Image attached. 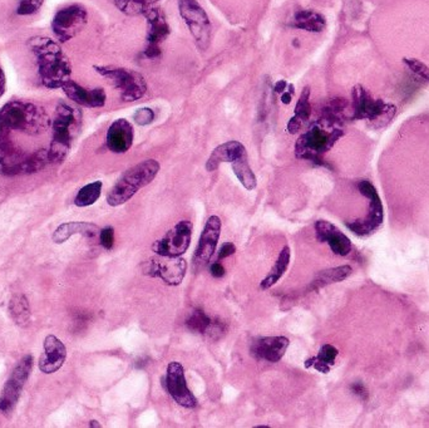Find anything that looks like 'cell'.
Here are the masks:
<instances>
[{
  "label": "cell",
  "mask_w": 429,
  "mask_h": 428,
  "mask_svg": "<svg viewBox=\"0 0 429 428\" xmlns=\"http://www.w3.org/2000/svg\"><path fill=\"white\" fill-rule=\"evenodd\" d=\"M28 45L36 57L40 83L45 89H62L70 79L72 64L61 45L47 37H34Z\"/></svg>",
  "instance_id": "obj_1"
},
{
  "label": "cell",
  "mask_w": 429,
  "mask_h": 428,
  "mask_svg": "<svg viewBox=\"0 0 429 428\" xmlns=\"http://www.w3.org/2000/svg\"><path fill=\"white\" fill-rule=\"evenodd\" d=\"M52 128V119L45 109L32 102L12 101L0 108V144L13 132L45 135Z\"/></svg>",
  "instance_id": "obj_2"
},
{
  "label": "cell",
  "mask_w": 429,
  "mask_h": 428,
  "mask_svg": "<svg viewBox=\"0 0 429 428\" xmlns=\"http://www.w3.org/2000/svg\"><path fill=\"white\" fill-rule=\"evenodd\" d=\"M344 136L341 125L320 117L308 125L306 131L297 139L295 156L314 164L322 165V156Z\"/></svg>",
  "instance_id": "obj_3"
},
{
  "label": "cell",
  "mask_w": 429,
  "mask_h": 428,
  "mask_svg": "<svg viewBox=\"0 0 429 428\" xmlns=\"http://www.w3.org/2000/svg\"><path fill=\"white\" fill-rule=\"evenodd\" d=\"M82 114L68 103H58L52 120V141L49 146L51 162H62L79 132Z\"/></svg>",
  "instance_id": "obj_4"
},
{
  "label": "cell",
  "mask_w": 429,
  "mask_h": 428,
  "mask_svg": "<svg viewBox=\"0 0 429 428\" xmlns=\"http://www.w3.org/2000/svg\"><path fill=\"white\" fill-rule=\"evenodd\" d=\"M158 172L159 164L156 160H146L128 169L108 192V205L116 208L130 201L139 190L143 189L156 178Z\"/></svg>",
  "instance_id": "obj_5"
},
{
  "label": "cell",
  "mask_w": 429,
  "mask_h": 428,
  "mask_svg": "<svg viewBox=\"0 0 429 428\" xmlns=\"http://www.w3.org/2000/svg\"><path fill=\"white\" fill-rule=\"evenodd\" d=\"M49 162V148H39L28 153L12 141L0 144V174L4 176L33 174L45 169Z\"/></svg>",
  "instance_id": "obj_6"
},
{
  "label": "cell",
  "mask_w": 429,
  "mask_h": 428,
  "mask_svg": "<svg viewBox=\"0 0 429 428\" xmlns=\"http://www.w3.org/2000/svg\"><path fill=\"white\" fill-rule=\"evenodd\" d=\"M397 114V107L383 100H375L363 86H355L352 91V120L368 121L388 125Z\"/></svg>",
  "instance_id": "obj_7"
},
{
  "label": "cell",
  "mask_w": 429,
  "mask_h": 428,
  "mask_svg": "<svg viewBox=\"0 0 429 428\" xmlns=\"http://www.w3.org/2000/svg\"><path fill=\"white\" fill-rule=\"evenodd\" d=\"M95 70L120 92L122 101L136 102L145 97L147 81L137 70L111 66H95Z\"/></svg>",
  "instance_id": "obj_8"
},
{
  "label": "cell",
  "mask_w": 429,
  "mask_h": 428,
  "mask_svg": "<svg viewBox=\"0 0 429 428\" xmlns=\"http://www.w3.org/2000/svg\"><path fill=\"white\" fill-rule=\"evenodd\" d=\"M178 12L189 28L196 47L201 52L208 51L212 28L206 10L197 0H178Z\"/></svg>",
  "instance_id": "obj_9"
},
{
  "label": "cell",
  "mask_w": 429,
  "mask_h": 428,
  "mask_svg": "<svg viewBox=\"0 0 429 428\" xmlns=\"http://www.w3.org/2000/svg\"><path fill=\"white\" fill-rule=\"evenodd\" d=\"M358 189H359L360 194L366 196L369 200V211L364 219L347 222V227L350 231H353L358 236H368L374 231H377L383 222V217H384L383 205L379 197L378 191L370 181H366V180L360 181L358 183Z\"/></svg>",
  "instance_id": "obj_10"
},
{
  "label": "cell",
  "mask_w": 429,
  "mask_h": 428,
  "mask_svg": "<svg viewBox=\"0 0 429 428\" xmlns=\"http://www.w3.org/2000/svg\"><path fill=\"white\" fill-rule=\"evenodd\" d=\"M87 22V9L79 4H72L58 10L52 20V31L61 43H65L82 32Z\"/></svg>",
  "instance_id": "obj_11"
},
{
  "label": "cell",
  "mask_w": 429,
  "mask_h": 428,
  "mask_svg": "<svg viewBox=\"0 0 429 428\" xmlns=\"http://www.w3.org/2000/svg\"><path fill=\"white\" fill-rule=\"evenodd\" d=\"M143 17L147 22V36H146L147 45L143 56L148 59H155L159 57L162 53L161 45L170 36V24L161 8H152Z\"/></svg>",
  "instance_id": "obj_12"
},
{
  "label": "cell",
  "mask_w": 429,
  "mask_h": 428,
  "mask_svg": "<svg viewBox=\"0 0 429 428\" xmlns=\"http://www.w3.org/2000/svg\"><path fill=\"white\" fill-rule=\"evenodd\" d=\"M192 238L191 221L182 220L164 234L162 239L155 241L152 250L161 257H181L187 252Z\"/></svg>",
  "instance_id": "obj_13"
},
{
  "label": "cell",
  "mask_w": 429,
  "mask_h": 428,
  "mask_svg": "<svg viewBox=\"0 0 429 428\" xmlns=\"http://www.w3.org/2000/svg\"><path fill=\"white\" fill-rule=\"evenodd\" d=\"M186 269L187 264L185 259L157 255L146 263L143 273L148 277H159L167 285L176 286L182 283L183 277L186 275Z\"/></svg>",
  "instance_id": "obj_14"
},
{
  "label": "cell",
  "mask_w": 429,
  "mask_h": 428,
  "mask_svg": "<svg viewBox=\"0 0 429 428\" xmlns=\"http://www.w3.org/2000/svg\"><path fill=\"white\" fill-rule=\"evenodd\" d=\"M164 390L169 392V395L173 398V401L180 406L186 408L196 407L197 399L187 387L182 365L177 362H172L169 365L166 377L164 378Z\"/></svg>",
  "instance_id": "obj_15"
},
{
  "label": "cell",
  "mask_w": 429,
  "mask_h": 428,
  "mask_svg": "<svg viewBox=\"0 0 429 428\" xmlns=\"http://www.w3.org/2000/svg\"><path fill=\"white\" fill-rule=\"evenodd\" d=\"M220 234H221L220 217L214 215L210 216L202 230L198 245L194 254V266L196 269H200L203 265L208 264L210 259L212 258L217 246V241L220 239Z\"/></svg>",
  "instance_id": "obj_16"
},
{
  "label": "cell",
  "mask_w": 429,
  "mask_h": 428,
  "mask_svg": "<svg viewBox=\"0 0 429 428\" xmlns=\"http://www.w3.org/2000/svg\"><path fill=\"white\" fill-rule=\"evenodd\" d=\"M315 235L318 241L327 243L335 255L347 257L352 252V243L349 238L329 221H316Z\"/></svg>",
  "instance_id": "obj_17"
},
{
  "label": "cell",
  "mask_w": 429,
  "mask_h": 428,
  "mask_svg": "<svg viewBox=\"0 0 429 428\" xmlns=\"http://www.w3.org/2000/svg\"><path fill=\"white\" fill-rule=\"evenodd\" d=\"M290 342L285 337H264L255 339L250 348L254 358L276 363L284 357Z\"/></svg>",
  "instance_id": "obj_18"
},
{
  "label": "cell",
  "mask_w": 429,
  "mask_h": 428,
  "mask_svg": "<svg viewBox=\"0 0 429 428\" xmlns=\"http://www.w3.org/2000/svg\"><path fill=\"white\" fill-rule=\"evenodd\" d=\"M62 89L70 101L87 108H101L107 102V95L103 89H87L70 79Z\"/></svg>",
  "instance_id": "obj_19"
},
{
  "label": "cell",
  "mask_w": 429,
  "mask_h": 428,
  "mask_svg": "<svg viewBox=\"0 0 429 428\" xmlns=\"http://www.w3.org/2000/svg\"><path fill=\"white\" fill-rule=\"evenodd\" d=\"M133 139L132 125L125 119H118L108 128L106 144L108 150L114 153H126L132 147Z\"/></svg>",
  "instance_id": "obj_20"
},
{
  "label": "cell",
  "mask_w": 429,
  "mask_h": 428,
  "mask_svg": "<svg viewBox=\"0 0 429 428\" xmlns=\"http://www.w3.org/2000/svg\"><path fill=\"white\" fill-rule=\"evenodd\" d=\"M67 357L63 343L54 335H48L45 340V352L39 359V369L45 374H52L62 368Z\"/></svg>",
  "instance_id": "obj_21"
},
{
  "label": "cell",
  "mask_w": 429,
  "mask_h": 428,
  "mask_svg": "<svg viewBox=\"0 0 429 428\" xmlns=\"http://www.w3.org/2000/svg\"><path fill=\"white\" fill-rule=\"evenodd\" d=\"M247 153L245 146L242 145L239 141H228L222 145L217 146L214 148L211 156L208 158L206 162V170L212 172L219 169L220 165L224 162L233 164L237 158H240L242 155Z\"/></svg>",
  "instance_id": "obj_22"
},
{
  "label": "cell",
  "mask_w": 429,
  "mask_h": 428,
  "mask_svg": "<svg viewBox=\"0 0 429 428\" xmlns=\"http://www.w3.org/2000/svg\"><path fill=\"white\" fill-rule=\"evenodd\" d=\"M311 112H313V108L310 103V87L306 86L304 87L303 92L297 100L295 108H294V114L286 126V131L290 135L300 132L304 127L309 125Z\"/></svg>",
  "instance_id": "obj_23"
},
{
  "label": "cell",
  "mask_w": 429,
  "mask_h": 428,
  "mask_svg": "<svg viewBox=\"0 0 429 428\" xmlns=\"http://www.w3.org/2000/svg\"><path fill=\"white\" fill-rule=\"evenodd\" d=\"M101 233L100 227L95 224H89V222H67L61 227H58L57 230L53 234V241L57 244L65 243L67 240L72 238L76 234H81L86 238L93 239L95 236H98Z\"/></svg>",
  "instance_id": "obj_24"
},
{
  "label": "cell",
  "mask_w": 429,
  "mask_h": 428,
  "mask_svg": "<svg viewBox=\"0 0 429 428\" xmlns=\"http://www.w3.org/2000/svg\"><path fill=\"white\" fill-rule=\"evenodd\" d=\"M290 26L305 32L322 33L327 28V20L315 10H299L294 14Z\"/></svg>",
  "instance_id": "obj_25"
},
{
  "label": "cell",
  "mask_w": 429,
  "mask_h": 428,
  "mask_svg": "<svg viewBox=\"0 0 429 428\" xmlns=\"http://www.w3.org/2000/svg\"><path fill=\"white\" fill-rule=\"evenodd\" d=\"M322 119L334 122L338 125H344L345 121L352 119L349 116V102L341 97H335L329 100L324 106H322Z\"/></svg>",
  "instance_id": "obj_26"
},
{
  "label": "cell",
  "mask_w": 429,
  "mask_h": 428,
  "mask_svg": "<svg viewBox=\"0 0 429 428\" xmlns=\"http://www.w3.org/2000/svg\"><path fill=\"white\" fill-rule=\"evenodd\" d=\"M338 349L330 344H325L320 348L316 357L305 360V368H314L320 373H329L332 365H334L335 359L338 357Z\"/></svg>",
  "instance_id": "obj_27"
},
{
  "label": "cell",
  "mask_w": 429,
  "mask_h": 428,
  "mask_svg": "<svg viewBox=\"0 0 429 428\" xmlns=\"http://www.w3.org/2000/svg\"><path fill=\"white\" fill-rule=\"evenodd\" d=\"M352 271H353V269L349 265H343V266H338V268H333V269H328V270L320 271L314 277V280L311 283V288L313 289H320V288L329 285V284L343 282L352 274Z\"/></svg>",
  "instance_id": "obj_28"
},
{
  "label": "cell",
  "mask_w": 429,
  "mask_h": 428,
  "mask_svg": "<svg viewBox=\"0 0 429 428\" xmlns=\"http://www.w3.org/2000/svg\"><path fill=\"white\" fill-rule=\"evenodd\" d=\"M290 263V247L284 246L283 250L279 255L278 260L275 261V265L272 266V271L269 273V275L261 282V289H270L272 285L278 283L280 277H283L285 271L288 270V266Z\"/></svg>",
  "instance_id": "obj_29"
},
{
  "label": "cell",
  "mask_w": 429,
  "mask_h": 428,
  "mask_svg": "<svg viewBox=\"0 0 429 428\" xmlns=\"http://www.w3.org/2000/svg\"><path fill=\"white\" fill-rule=\"evenodd\" d=\"M114 6L120 13L128 17L145 15L150 9L156 7L161 0H114Z\"/></svg>",
  "instance_id": "obj_30"
},
{
  "label": "cell",
  "mask_w": 429,
  "mask_h": 428,
  "mask_svg": "<svg viewBox=\"0 0 429 428\" xmlns=\"http://www.w3.org/2000/svg\"><path fill=\"white\" fill-rule=\"evenodd\" d=\"M231 165H233L235 175L239 178V181L245 189L251 191L256 188L258 180H256V176H255V174H254V171L251 170L249 161H247V153L242 155L240 158H237Z\"/></svg>",
  "instance_id": "obj_31"
},
{
  "label": "cell",
  "mask_w": 429,
  "mask_h": 428,
  "mask_svg": "<svg viewBox=\"0 0 429 428\" xmlns=\"http://www.w3.org/2000/svg\"><path fill=\"white\" fill-rule=\"evenodd\" d=\"M102 186L103 183L101 181H95V183H88L84 188L78 191L75 204L78 208H87L93 205L101 196Z\"/></svg>",
  "instance_id": "obj_32"
},
{
  "label": "cell",
  "mask_w": 429,
  "mask_h": 428,
  "mask_svg": "<svg viewBox=\"0 0 429 428\" xmlns=\"http://www.w3.org/2000/svg\"><path fill=\"white\" fill-rule=\"evenodd\" d=\"M22 390L23 388H20L17 384L12 383V382L8 381L6 387H4V390H3V393L0 396V411L4 415H8V413H10L13 411L15 404H17L18 399H20Z\"/></svg>",
  "instance_id": "obj_33"
},
{
  "label": "cell",
  "mask_w": 429,
  "mask_h": 428,
  "mask_svg": "<svg viewBox=\"0 0 429 428\" xmlns=\"http://www.w3.org/2000/svg\"><path fill=\"white\" fill-rule=\"evenodd\" d=\"M33 367V357L32 356H26L24 358L20 360V363L17 365V367L14 368L12 376L9 378V382L17 384L20 388L24 387L26 379L29 378L31 371H32Z\"/></svg>",
  "instance_id": "obj_34"
},
{
  "label": "cell",
  "mask_w": 429,
  "mask_h": 428,
  "mask_svg": "<svg viewBox=\"0 0 429 428\" xmlns=\"http://www.w3.org/2000/svg\"><path fill=\"white\" fill-rule=\"evenodd\" d=\"M10 314L14 318V321H17V324L23 326L24 323H28L29 321V316H31V312H29V305L26 302V298L23 296H15L12 299L10 302Z\"/></svg>",
  "instance_id": "obj_35"
},
{
  "label": "cell",
  "mask_w": 429,
  "mask_h": 428,
  "mask_svg": "<svg viewBox=\"0 0 429 428\" xmlns=\"http://www.w3.org/2000/svg\"><path fill=\"white\" fill-rule=\"evenodd\" d=\"M212 319H210L208 315L205 314L202 310H195L187 321V328L191 329L192 332L196 333H206L210 324H211Z\"/></svg>",
  "instance_id": "obj_36"
},
{
  "label": "cell",
  "mask_w": 429,
  "mask_h": 428,
  "mask_svg": "<svg viewBox=\"0 0 429 428\" xmlns=\"http://www.w3.org/2000/svg\"><path fill=\"white\" fill-rule=\"evenodd\" d=\"M403 63L416 75L419 79L429 83V67L414 58H404Z\"/></svg>",
  "instance_id": "obj_37"
},
{
  "label": "cell",
  "mask_w": 429,
  "mask_h": 428,
  "mask_svg": "<svg viewBox=\"0 0 429 428\" xmlns=\"http://www.w3.org/2000/svg\"><path fill=\"white\" fill-rule=\"evenodd\" d=\"M45 0H20V6L17 9L18 15H32L38 12L43 6Z\"/></svg>",
  "instance_id": "obj_38"
},
{
  "label": "cell",
  "mask_w": 429,
  "mask_h": 428,
  "mask_svg": "<svg viewBox=\"0 0 429 428\" xmlns=\"http://www.w3.org/2000/svg\"><path fill=\"white\" fill-rule=\"evenodd\" d=\"M133 120H134V123H137L139 126L151 125L155 120V112L152 111L151 108H139L133 114Z\"/></svg>",
  "instance_id": "obj_39"
},
{
  "label": "cell",
  "mask_w": 429,
  "mask_h": 428,
  "mask_svg": "<svg viewBox=\"0 0 429 428\" xmlns=\"http://www.w3.org/2000/svg\"><path fill=\"white\" fill-rule=\"evenodd\" d=\"M100 241H101V245L106 250H111L114 244V227H107L102 229L101 233H100Z\"/></svg>",
  "instance_id": "obj_40"
},
{
  "label": "cell",
  "mask_w": 429,
  "mask_h": 428,
  "mask_svg": "<svg viewBox=\"0 0 429 428\" xmlns=\"http://www.w3.org/2000/svg\"><path fill=\"white\" fill-rule=\"evenodd\" d=\"M206 333L208 334V337H210L211 339H219L222 334L225 333V328H224V326H222L220 321H212L208 330H206Z\"/></svg>",
  "instance_id": "obj_41"
},
{
  "label": "cell",
  "mask_w": 429,
  "mask_h": 428,
  "mask_svg": "<svg viewBox=\"0 0 429 428\" xmlns=\"http://www.w3.org/2000/svg\"><path fill=\"white\" fill-rule=\"evenodd\" d=\"M235 252H236V246H235L234 243H225V244L220 247V250H219V257H217V259H219V260H222V259L228 258V257L234 255Z\"/></svg>",
  "instance_id": "obj_42"
},
{
  "label": "cell",
  "mask_w": 429,
  "mask_h": 428,
  "mask_svg": "<svg viewBox=\"0 0 429 428\" xmlns=\"http://www.w3.org/2000/svg\"><path fill=\"white\" fill-rule=\"evenodd\" d=\"M295 93V89L292 84L288 86V91H285L284 93L280 95V100L284 103V105H290L292 101V95Z\"/></svg>",
  "instance_id": "obj_43"
},
{
  "label": "cell",
  "mask_w": 429,
  "mask_h": 428,
  "mask_svg": "<svg viewBox=\"0 0 429 428\" xmlns=\"http://www.w3.org/2000/svg\"><path fill=\"white\" fill-rule=\"evenodd\" d=\"M210 271H211V275L214 277H222L225 275V273H226L225 268L220 263H214V264L211 265Z\"/></svg>",
  "instance_id": "obj_44"
},
{
  "label": "cell",
  "mask_w": 429,
  "mask_h": 428,
  "mask_svg": "<svg viewBox=\"0 0 429 428\" xmlns=\"http://www.w3.org/2000/svg\"><path fill=\"white\" fill-rule=\"evenodd\" d=\"M288 82L284 81V79H280L278 82L275 83V86H274V92L275 93H278V95H281V93H284L286 89H288Z\"/></svg>",
  "instance_id": "obj_45"
},
{
  "label": "cell",
  "mask_w": 429,
  "mask_h": 428,
  "mask_svg": "<svg viewBox=\"0 0 429 428\" xmlns=\"http://www.w3.org/2000/svg\"><path fill=\"white\" fill-rule=\"evenodd\" d=\"M352 390H353L354 393L358 395V396H361V395L366 393V388H364V385L361 383H354L353 385H352Z\"/></svg>",
  "instance_id": "obj_46"
},
{
  "label": "cell",
  "mask_w": 429,
  "mask_h": 428,
  "mask_svg": "<svg viewBox=\"0 0 429 428\" xmlns=\"http://www.w3.org/2000/svg\"><path fill=\"white\" fill-rule=\"evenodd\" d=\"M6 92V76H4V72L0 68V97L4 95Z\"/></svg>",
  "instance_id": "obj_47"
},
{
  "label": "cell",
  "mask_w": 429,
  "mask_h": 428,
  "mask_svg": "<svg viewBox=\"0 0 429 428\" xmlns=\"http://www.w3.org/2000/svg\"><path fill=\"white\" fill-rule=\"evenodd\" d=\"M89 427H101V425L97 421H91L89 423Z\"/></svg>",
  "instance_id": "obj_48"
}]
</instances>
